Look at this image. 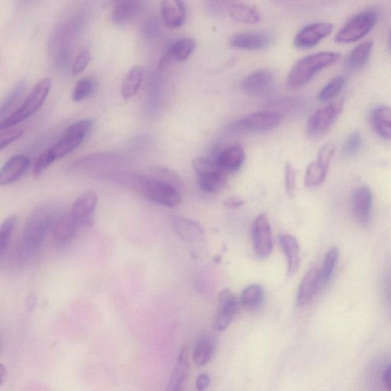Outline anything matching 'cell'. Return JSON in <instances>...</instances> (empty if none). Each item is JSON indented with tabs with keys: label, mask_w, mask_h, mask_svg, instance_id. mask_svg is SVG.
Here are the masks:
<instances>
[{
	"label": "cell",
	"mask_w": 391,
	"mask_h": 391,
	"mask_svg": "<svg viewBox=\"0 0 391 391\" xmlns=\"http://www.w3.org/2000/svg\"><path fill=\"white\" fill-rule=\"evenodd\" d=\"M59 215L58 209L49 204L38 206L32 211L26 220L23 231V248L26 255L38 251Z\"/></svg>",
	"instance_id": "cell-1"
},
{
	"label": "cell",
	"mask_w": 391,
	"mask_h": 391,
	"mask_svg": "<svg viewBox=\"0 0 391 391\" xmlns=\"http://www.w3.org/2000/svg\"><path fill=\"white\" fill-rule=\"evenodd\" d=\"M340 58L338 52L322 51L299 60L288 73V86L292 89L300 88L311 82L321 71L338 62Z\"/></svg>",
	"instance_id": "cell-2"
},
{
	"label": "cell",
	"mask_w": 391,
	"mask_h": 391,
	"mask_svg": "<svg viewBox=\"0 0 391 391\" xmlns=\"http://www.w3.org/2000/svg\"><path fill=\"white\" fill-rule=\"evenodd\" d=\"M136 192L152 203L166 207H177L181 203L178 188L150 176L141 175Z\"/></svg>",
	"instance_id": "cell-3"
},
{
	"label": "cell",
	"mask_w": 391,
	"mask_h": 391,
	"mask_svg": "<svg viewBox=\"0 0 391 391\" xmlns=\"http://www.w3.org/2000/svg\"><path fill=\"white\" fill-rule=\"evenodd\" d=\"M51 90L50 79H43L38 83L26 97L25 102L19 109L2 121L0 130L10 129L23 121L29 118L43 106Z\"/></svg>",
	"instance_id": "cell-4"
},
{
	"label": "cell",
	"mask_w": 391,
	"mask_h": 391,
	"mask_svg": "<svg viewBox=\"0 0 391 391\" xmlns=\"http://www.w3.org/2000/svg\"><path fill=\"white\" fill-rule=\"evenodd\" d=\"M192 166L197 174L201 190L206 193H217L226 185L227 172L222 169L215 158H196Z\"/></svg>",
	"instance_id": "cell-5"
},
{
	"label": "cell",
	"mask_w": 391,
	"mask_h": 391,
	"mask_svg": "<svg viewBox=\"0 0 391 391\" xmlns=\"http://www.w3.org/2000/svg\"><path fill=\"white\" fill-rule=\"evenodd\" d=\"M379 20V12L370 9L359 12L349 19L338 33L335 41L340 44H348L359 41L372 31Z\"/></svg>",
	"instance_id": "cell-6"
},
{
	"label": "cell",
	"mask_w": 391,
	"mask_h": 391,
	"mask_svg": "<svg viewBox=\"0 0 391 391\" xmlns=\"http://www.w3.org/2000/svg\"><path fill=\"white\" fill-rule=\"evenodd\" d=\"M85 134L64 133V137L49 150L43 153L36 161L34 167L36 176L44 172L55 161L63 158L83 143Z\"/></svg>",
	"instance_id": "cell-7"
},
{
	"label": "cell",
	"mask_w": 391,
	"mask_h": 391,
	"mask_svg": "<svg viewBox=\"0 0 391 391\" xmlns=\"http://www.w3.org/2000/svg\"><path fill=\"white\" fill-rule=\"evenodd\" d=\"M343 100L320 108L309 118L307 125V134L312 139H318L326 134L343 110Z\"/></svg>",
	"instance_id": "cell-8"
},
{
	"label": "cell",
	"mask_w": 391,
	"mask_h": 391,
	"mask_svg": "<svg viewBox=\"0 0 391 391\" xmlns=\"http://www.w3.org/2000/svg\"><path fill=\"white\" fill-rule=\"evenodd\" d=\"M282 115L275 111H261L248 115L235 122L237 130L246 132H265L272 130L281 123Z\"/></svg>",
	"instance_id": "cell-9"
},
{
	"label": "cell",
	"mask_w": 391,
	"mask_h": 391,
	"mask_svg": "<svg viewBox=\"0 0 391 391\" xmlns=\"http://www.w3.org/2000/svg\"><path fill=\"white\" fill-rule=\"evenodd\" d=\"M240 300L229 288L222 289L218 298V312L214 319L213 327L217 332L224 331L239 312Z\"/></svg>",
	"instance_id": "cell-10"
},
{
	"label": "cell",
	"mask_w": 391,
	"mask_h": 391,
	"mask_svg": "<svg viewBox=\"0 0 391 391\" xmlns=\"http://www.w3.org/2000/svg\"><path fill=\"white\" fill-rule=\"evenodd\" d=\"M274 86V74L268 69H259L248 74L241 84L242 91L248 96L255 97L269 95Z\"/></svg>",
	"instance_id": "cell-11"
},
{
	"label": "cell",
	"mask_w": 391,
	"mask_h": 391,
	"mask_svg": "<svg viewBox=\"0 0 391 391\" xmlns=\"http://www.w3.org/2000/svg\"><path fill=\"white\" fill-rule=\"evenodd\" d=\"M253 246L256 256L265 259L272 254L273 239L271 225L267 213H262L255 219L252 228Z\"/></svg>",
	"instance_id": "cell-12"
},
{
	"label": "cell",
	"mask_w": 391,
	"mask_h": 391,
	"mask_svg": "<svg viewBox=\"0 0 391 391\" xmlns=\"http://www.w3.org/2000/svg\"><path fill=\"white\" fill-rule=\"evenodd\" d=\"M334 25L329 23H316L303 28L294 38V45L299 49H307L318 45L322 40L331 35Z\"/></svg>",
	"instance_id": "cell-13"
},
{
	"label": "cell",
	"mask_w": 391,
	"mask_h": 391,
	"mask_svg": "<svg viewBox=\"0 0 391 391\" xmlns=\"http://www.w3.org/2000/svg\"><path fill=\"white\" fill-rule=\"evenodd\" d=\"M97 205V195L91 191L80 195L74 201L70 214L79 227L92 224Z\"/></svg>",
	"instance_id": "cell-14"
},
{
	"label": "cell",
	"mask_w": 391,
	"mask_h": 391,
	"mask_svg": "<svg viewBox=\"0 0 391 391\" xmlns=\"http://www.w3.org/2000/svg\"><path fill=\"white\" fill-rule=\"evenodd\" d=\"M272 42V36L268 33L244 32L235 34L229 44L235 49L254 51L267 49Z\"/></svg>",
	"instance_id": "cell-15"
},
{
	"label": "cell",
	"mask_w": 391,
	"mask_h": 391,
	"mask_svg": "<svg viewBox=\"0 0 391 391\" xmlns=\"http://www.w3.org/2000/svg\"><path fill=\"white\" fill-rule=\"evenodd\" d=\"M373 194L367 186L357 188L353 193V212L356 221L367 226L372 218Z\"/></svg>",
	"instance_id": "cell-16"
},
{
	"label": "cell",
	"mask_w": 391,
	"mask_h": 391,
	"mask_svg": "<svg viewBox=\"0 0 391 391\" xmlns=\"http://www.w3.org/2000/svg\"><path fill=\"white\" fill-rule=\"evenodd\" d=\"M322 282L321 272L318 268H310L302 279L296 294V305L305 307L318 294Z\"/></svg>",
	"instance_id": "cell-17"
},
{
	"label": "cell",
	"mask_w": 391,
	"mask_h": 391,
	"mask_svg": "<svg viewBox=\"0 0 391 391\" xmlns=\"http://www.w3.org/2000/svg\"><path fill=\"white\" fill-rule=\"evenodd\" d=\"M173 231L178 237L190 244L198 242L204 237V229L199 222L191 219L175 217L171 220Z\"/></svg>",
	"instance_id": "cell-18"
},
{
	"label": "cell",
	"mask_w": 391,
	"mask_h": 391,
	"mask_svg": "<svg viewBox=\"0 0 391 391\" xmlns=\"http://www.w3.org/2000/svg\"><path fill=\"white\" fill-rule=\"evenodd\" d=\"M30 165V159L20 154L10 158L0 171V185L15 183L23 176Z\"/></svg>",
	"instance_id": "cell-19"
},
{
	"label": "cell",
	"mask_w": 391,
	"mask_h": 391,
	"mask_svg": "<svg viewBox=\"0 0 391 391\" xmlns=\"http://www.w3.org/2000/svg\"><path fill=\"white\" fill-rule=\"evenodd\" d=\"M196 43L192 38H183L178 40L168 50L161 59L158 69L164 70L174 62H184L195 49Z\"/></svg>",
	"instance_id": "cell-20"
},
{
	"label": "cell",
	"mask_w": 391,
	"mask_h": 391,
	"mask_svg": "<svg viewBox=\"0 0 391 391\" xmlns=\"http://www.w3.org/2000/svg\"><path fill=\"white\" fill-rule=\"evenodd\" d=\"M120 160L119 155L116 154H96L77 161L73 168L74 170L80 171L103 170L105 168L119 165Z\"/></svg>",
	"instance_id": "cell-21"
},
{
	"label": "cell",
	"mask_w": 391,
	"mask_h": 391,
	"mask_svg": "<svg viewBox=\"0 0 391 391\" xmlns=\"http://www.w3.org/2000/svg\"><path fill=\"white\" fill-rule=\"evenodd\" d=\"M161 12L167 28L175 29L183 25L186 19L184 2L178 0H165L161 3Z\"/></svg>",
	"instance_id": "cell-22"
},
{
	"label": "cell",
	"mask_w": 391,
	"mask_h": 391,
	"mask_svg": "<svg viewBox=\"0 0 391 391\" xmlns=\"http://www.w3.org/2000/svg\"><path fill=\"white\" fill-rule=\"evenodd\" d=\"M370 122L377 136L391 141V107H375L370 115Z\"/></svg>",
	"instance_id": "cell-23"
},
{
	"label": "cell",
	"mask_w": 391,
	"mask_h": 391,
	"mask_svg": "<svg viewBox=\"0 0 391 391\" xmlns=\"http://www.w3.org/2000/svg\"><path fill=\"white\" fill-rule=\"evenodd\" d=\"M280 245L287 259V273L289 277H292L300 264V247L296 239L292 235H282L279 237Z\"/></svg>",
	"instance_id": "cell-24"
},
{
	"label": "cell",
	"mask_w": 391,
	"mask_h": 391,
	"mask_svg": "<svg viewBox=\"0 0 391 391\" xmlns=\"http://www.w3.org/2000/svg\"><path fill=\"white\" fill-rule=\"evenodd\" d=\"M246 159V153L239 145H234L222 151L215 160L226 172H233L240 169Z\"/></svg>",
	"instance_id": "cell-25"
},
{
	"label": "cell",
	"mask_w": 391,
	"mask_h": 391,
	"mask_svg": "<svg viewBox=\"0 0 391 391\" xmlns=\"http://www.w3.org/2000/svg\"><path fill=\"white\" fill-rule=\"evenodd\" d=\"M79 226L71 214L60 215L52 228L54 239L59 245H64L75 235Z\"/></svg>",
	"instance_id": "cell-26"
},
{
	"label": "cell",
	"mask_w": 391,
	"mask_h": 391,
	"mask_svg": "<svg viewBox=\"0 0 391 391\" xmlns=\"http://www.w3.org/2000/svg\"><path fill=\"white\" fill-rule=\"evenodd\" d=\"M189 367L190 362H189L188 349L184 347L180 352L177 366L175 367L166 391L183 390Z\"/></svg>",
	"instance_id": "cell-27"
},
{
	"label": "cell",
	"mask_w": 391,
	"mask_h": 391,
	"mask_svg": "<svg viewBox=\"0 0 391 391\" xmlns=\"http://www.w3.org/2000/svg\"><path fill=\"white\" fill-rule=\"evenodd\" d=\"M143 8V3L138 0H121L115 4L112 19L117 24L125 23L136 17Z\"/></svg>",
	"instance_id": "cell-28"
},
{
	"label": "cell",
	"mask_w": 391,
	"mask_h": 391,
	"mask_svg": "<svg viewBox=\"0 0 391 391\" xmlns=\"http://www.w3.org/2000/svg\"><path fill=\"white\" fill-rule=\"evenodd\" d=\"M228 13L234 21L238 23L254 25L261 20L259 12L253 6L245 3H232L228 6Z\"/></svg>",
	"instance_id": "cell-29"
},
{
	"label": "cell",
	"mask_w": 391,
	"mask_h": 391,
	"mask_svg": "<svg viewBox=\"0 0 391 391\" xmlns=\"http://www.w3.org/2000/svg\"><path fill=\"white\" fill-rule=\"evenodd\" d=\"M374 43L372 41L364 42L355 47L350 52L346 60L347 69L351 71H359L365 66L372 52Z\"/></svg>",
	"instance_id": "cell-30"
},
{
	"label": "cell",
	"mask_w": 391,
	"mask_h": 391,
	"mask_svg": "<svg viewBox=\"0 0 391 391\" xmlns=\"http://www.w3.org/2000/svg\"><path fill=\"white\" fill-rule=\"evenodd\" d=\"M144 78V70L141 66H134L125 78L121 86V95L130 99L137 95Z\"/></svg>",
	"instance_id": "cell-31"
},
{
	"label": "cell",
	"mask_w": 391,
	"mask_h": 391,
	"mask_svg": "<svg viewBox=\"0 0 391 391\" xmlns=\"http://www.w3.org/2000/svg\"><path fill=\"white\" fill-rule=\"evenodd\" d=\"M215 353V342L211 338L204 337L199 339L196 342L193 352V360L196 366L202 367L210 362Z\"/></svg>",
	"instance_id": "cell-32"
},
{
	"label": "cell",
	"mask_w": 391,
	"mask_h": 391,
	"mask_svg": "<svg viewBox=\"0 0 391 391\" xmlns=\"http://www.w3.org/2000/svg\"><path fill=\"white\" fill-rule=\"evenodd\" d=\"M239 300L241 306L248 309H257L264 302V292L258 285H249L242 292Z\"/></svg>",
	"instance_id": "cell-33"
},
{
	"label": "cell",
	"mask_w": 391,
	"mask_h": 391,
	"mask_svg": "<svg viewBox=\"0 0 391 391\" xmlns=\"http://www.w3.org/2000/svg\"><path fill=\"white\" fill-rule=\"evenodd\" d=\"M329 167L316 160L307 167L305 175V185L310 188L318 187L324 182Z\"/></svg>",
	"instance_id": "cell-34"
},
{
	"label": "cell",
	"mask_w": 391,
	"mask_h": 391,
	"mask_svg": "<svg viewBox=\"0 0 391 391\" xmlns=\"http://www.w3.org/2000/svg\"><path fill=\"white\" fill-rule=\"evenodd\" d=\"M346 84V78L342 75L337 76L329 82L318 94L320 102H328L339 97Z\"/></svg>",
	"instance_id": "cell-35"
},
{
	"label": "cell",
	"mask_w": 391,
	"mask_h": 391,
	"mask_svg": "<svg viewBox=\"0 0 391 391\" xmlns=\"http://www.w3.org/2000/svg\"><path fill=\"white\" fill-rule=\"evenodd\" d=\"M340 258V250L338 247H332L327 253L323 261L322 268L320 270L322 284L331 279L333 272Z\"/></svg>",
	"instance_id": "cell-36"
},
{
	"label": "cell",
	"mask_w": 391,
	"mask_h": 391,
	"mask_svg": "<svg viewBox=\"0 0 391 391\" xmlns=\"http://www.w3.org/2000/svg\"><path fill=\"white\" fill-rule=\"evenodd\" d=\"M17 220L16 215H10L4 220L0 228V255L1 256L8 250L11 235L16 226Z\"/></svg>",
	"instance_id": "cell-37"
},
{
	"label": "cell",
	"mask_w": 391,
	"mask_h": 391,
	"mask_svg": "<svg viewBox=\"0 0 391 391\" xmlns=\"http://www.w3.org/2000/svg\"><path fill=\"white\" fill-rule=\"evenodd\" d=\"M94 84L92 79L85 78L78 80L72 93L74 102H80L88 97L93 91Z\"/></svg>",
	"instance_id": "cell-38"
},
{
	"label": "cell",
	"mask_w": 391,
	"mask_h": 391,
	"mask_svg": "<svg viewBox=\"0 0 391 391\" xmlns=\"http://www.w3.org/2000/svg\"><path fill=\"white\" fill-rule=\"evenodd\" d=\"M362 145V134L358 131L353 132L349 134L345 143H344L342 152L346 157L353 156L357 152H359Z\"/></svg>",
	"instance_id": "cell-39"
},
{
	"label": "cell",
	"mask_w": 391,
	"mask_h": 391,
	"mask_svg": "<svg viewBox=\"0 0 391 391\" xmlns=\"http://www.w3.org/2000/svg\"><path fill=\"white\" fill-rule=\"evenodd\" d=\"M91 60V53L88 50L84 49L80 51L71 66V73L73 75H78L82 73L88 66Z\"/></svg>",
	"instance_id": "cell-40"
},
{
	"label": "cell",
	"mask_w": 391,
	"mask_h": 391,
	"mask_svg": "<svg viewBox=\"0 0 391 391\" xmlns=\"http://www.w3.org/2000/svg\"><path fill=\"white\" fill-rule=\"evenodd\" d=\"M285 187L289 198H294L296 193V171L294 166L288 163L285 166Z\"/></svg>",
	"instance_id": "cell-41"
},
{
	"label": "cell",
	"mask_w": 391,
	"mask_h": 391,
	"mask_svg": "<svg viewBox=\"0 0 391 391\" xmlns=\"http://www.w3.org/2000/svg\"><path fill=\"white\" fill-rule=\"evenodd\" d=\"M24 88V84L22 82L19 83L12 91L10 92L8 97L5 99L1 106V116L3 117L4 113L8 111L12 105L14 104L16 101L19 99Z\"/></svg>",
	"instance_id": "cell-42"
},
{
	"label": "cell",
	"mask_w": 391,
	"mask_h": 391,
	"mask_svg": "<svg viewBox=\"0 0 391 391\" xmlns=\"http://www.w3.org/2000/svg\"><path fill=\"white\" fill-rule=\"evenodd\" d=\"M23 132L20 130H4L1 131L0 137V150H3L5 147L15 141L23 136Z\"/></svg>",
	"instance_id": "cell-43"
},
{
	"label": "cell",
	"mask_w": 391,
	"mask_h": 391,
	"mask_svg": "<svg viewBox=\"0 0 391 391\" xmlns=\"http://www.w3.org/2000/svg\"><path fill=\"white\" fill-rule=\"evenodd\" d=\"M335 148L333 144H327L323 145L319 152L318 161L320 163L329 167L330 163L333 158L335 154Z\"/></svg>",
	"instance_id": "cell-44"
},
{
	"label": "cell",
	"mask_w": 391,
	"mask_h": 391,
	"mask_svg": "<svg viewBox=\"0 0 391 391\" xmlns=\"http://www.w3.org/2000/svg\"><path fill=\"white\" fill-rule=\"evenodd\" d=\"M92 122L89 119L77 121L66 130V133L86 134L91 129Z\"/></svg>",
	"instance_id": "cell-45"
},
{
	"label": "cell",
	"mask_w": 391,
	"mask_h": 391,
	"mask_svg": "<svg viewBox=\"0 0 391 391\" xmlns=\"http://www.w3.org/2000/svg\"><path fill=\"white\" fill-rule=\"evenodd\" d=\"M211 386V377L207 374H201L196 381L198 391H206Z\"/></svg>",
	"instance_id": "cell-46"
},
{
	"label": "cell",
	"mask_w": 391,
	"mask_h": 391,
	"mask_svg": "<svg viewBox=\"0 0 391 391\" xmlns=\"http://www.w3.org/2000/svg\"><path fill=\"white\" fill-rule=\"evenodd\" d=\"M245 203L246 201L238 196H233L224 201V206L229 209H235L244 206Z\"/></svg>",
	"instance_id": "cell-47"
},
{
	"label": "cell",
	"mask_w": 391,
	"mask_h": 391,
	"mask_svg": "<svg viewBox=\"0 0 391 391\" xmlns=\"http://www.w3.org/2000/svg\"><path fill=\"white\" fill-rule=\"evenodd\" d=\"M382 381L384 387L389 390L391 391V365L388 366V368L384 370Z\"/></svg>",
	"instance_id": "cell-48"
},
{
	"label": "cell",
	"mask_w": 391,
	"mask_h": 391,
	"mask_svg": "<svg viewBox=\"0 0 391 391\" xmlns=\"http://www.w3.org/2000/svg\"><path fill=\"white\" fill-rule=\"evenodd\" d=\"M6 377H8V370H6L3 364H1V365H0V384H1V386H3L5 382Z\"/></svg>",
	"instance_id": "cell-49"
},
{
	"label": "cell",
	"mask_w": 391,
	"mask_h": 391,
	"mask_svg": "<svg viewBox=\"0 0 391 391\" xmlns=\"http://www.w3.org/2000/svg\"><path fill=\"white\" fill-rule=\"evenodd\" d=\"M388 46H389V49H390V51H391V30H390V34H389Z\"/></svg>",
	"instance_id": "cell-50"
}]
</instances>
